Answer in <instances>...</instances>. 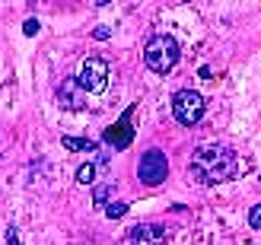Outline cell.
Wrapping results in <instances>:
<instances>
[{
    "label": "cell",
    "mask_w": 261,
    "mask_h": 245,
    "mask_svg": "<svg viewBox=\"0 0 261 245\" xmlns=\"http://www.w3.org/2000/svg\"><path fill=\"white\" fill-rule=\"evenodd\" d=\"M242 169L239 156L223 144H204L191 153V175L198 178L201 185H220L236 178Z\"/></svg>",
    "instance_id": "6da1fadb"
},
{
    "label": "cell",
    "mask_w": 261,
    "mask_h": 245,
    "mask_svg": "<svg viewBox=\"0 0 261 245\" xmlns=\"http://www.w3.org/2000/svg\"><path fill=\"white\" fill-rule=\"evenodd\" d=\"M178 58H181V48L172 35H156L143 48V61H147V67L153 73H169L178 64Z\"/></svg>",
    "instance_id": "7a4b0ae2"
},
{
    "label": "cell",
    "mask_w": 261,
    "mask_h": 245,
    "mask_svg": "<svg viewBox=\"0 0 261 245\" xmlns=\"http://www.w3.org/2000/svg\"><path fill=\"white\" fill-rule=\"evenodd\" d=\"M109 80H112V67L106 58H86L80 64V73H76V83L83 86L86 96H102L109 89Z\"/></svg>",
    "instance_id": "3957f363"
},
{
    "label": "cell",
    "mask_w": 261,
    "mask_h": 245,
    "mask_svg": "<svg viewBox=\"0 0 261 245\" xmlns=\"http://www.w3.org/2000/svg\"><path fill=\"white\" fill-rule=\"evenodd\" d=\"M204 108H207V102H204L201 93H194V89H178L172 96V115H175V121L185 124V127L198 124L204 118Z\"/></svg>",
    "instance_id": "277c9868"
},
{
    "label": "cell",
    "mask_w": 261,
    "mask_h": 245,
    "mask_svg": "<svg viewBox=\"0 0 261 245\" xmlns=\"http://www.w3.org/2000/svg\"><path fill=\"white\" fill-rule=\"evenodd\" d=\"M137 178H140V185H163L166 178H169V159H166V153L163 150H147L140 156L137 162Z\"/></svg>",
    "instance_id": "5b68a950"
},
{
    "label": "cell",
    "mask_w": 261,
    "mask_h": 245,
    "mask_svg": "<svg viewBox=\"0 0 261 245\" xmlns=\"http://www.w3.org/2000/svg\"><path fill=\"white\" fill-rule=\"evenodd\" d=\"M127 245H166V229L156 223H137L127 229Z\"/></svg>",
    "instance_id": "8992f818"
},
{
    "label": "cell",
    "mask_w": 261,
    "mask_h": 245,
    "mask_svg": "<svg viewBox=\"0 0 261 245\" xmlns=\"http://www.w3.org/2000/svg\"><path fill=\"white\" fill-rule=\"evenodd\" d=\"M58 102H61L64 108H83L86 105V93H83V86L76 83V76L61 80V86H58Z\"/></svg>",
    "instance_id": "52a82bcc"
},
{
    "label": "cell",
    "mask_w": 261,
    "mask_h": 245,
    "mask_svg": "<svg viewBox=\"0 0 261 245\" xmlns=\"http://www.w3.org/2000/svg\"><path fill=\"white\" fill-rule=\"evenodd\" d=\"M127 121H130V112H124V115H121V121L106 131V144H112V150H124V147L130 144V137H134V131L127 127Z\"/></svg>",
    "instance_id": "ba28073f"
},
{
    "label": "cell",
    "mask_w": 261,
    "mask_h": 245,
    "mask_svg": "<svg viewBox=\"0 0 261 245\" xmlns=\"http://www.w3.org/2000/svg\"><path fill=\"white\" fill-rule=\"evenodd\" d=\"M67 150H80V153H99V144L96 140H80V137H64L61 140Z\"/></svg>",
    "instance_id": "9c48e42d"
},
{
    "label": "cell",
    "mask_w": 261,
    "mask_h": 245,
    "mask_svg": "<svg viewBox=\"0 0 261 245\" xmlns=\"http://www.w3.org/2000/svg\"><path fill=\"white\" fill-rule=\"evenodd\" d=\"M112 191H115V185L112 182H102V185H96V191H93V204L96 207H102L109 198H112Z\"/></svg>",
    "instance_id": "30bf717a"
},
{
    "label": "cell",
    "mask_w": 261,
    "mask_h": 245,
    "mask_svg": "<svg viewBox=\"0 0 261 245\" xmlns=\"http://www.w3.org/2000/svg\"><path fill=\"white\" fill-rule=\"evenodd\" d=\"M76 182H80V185H93L96 182V166L93 162L80 166V169H76Z\"/></svg>",
    "instance_id": "8fae6325"
},
{
    "label": "cell",
    "mask_w": 261,
    "mask_h": 245,
    "mask_svg": "<svg viewBox=\"0 0 261 245\" xmlns=\"http://www.w3.org/2000/svg\"><path fill=\"white\" fill-rule=\"evenodd\" d=\"M124 213H127V201H115V204H109V207H106L109 220H121Z\"/></svg>",
    "instance_id": "7c38bea8"
},
{
    "label": "cell",
    "mask_w": 261,
    "mask_h": 245,
    "mask_svg": "<svg viewBox=\"0 0 261 245\" xmlns=\"http://www.w3.org/2000/svg\"><path fill=\"white\" fill-rule=\"evenodd\" d=\"M249 223H252V229H261V204H255V207H252Z\"/></svg>",
    "instance_id": "4fadbf2b"
},
{
    "label": "cell",
    "mask_w": 261,
    "mask_h": 245,
    "mask_svg": "<svg viewBox=\"0 0 261 245\" xmlns=\"http://www.w3.org/2000/svg\"><path fill=\"white\" fill-rule=\"evenodd\" d=\"M109 35H112V29H109V25H99V29L93 32V38H99V42H106Z\"/></svg>",
    "instance_id": "5bb4252c"
},
{
    "label": "cell",
    "mask_w": 261,
    "mask_h": 245,
    "mask_svg": "<svg viewBox=\"0 0 261 245\" xmlns=\"http://www.w3.org/2000/svg\"><path fill=\"white\" fill-rule=\"evenodd\" d=\"M22 32H25V35H35V32H38V19H25Z\"/></svg>",
    "instance_id": "9a60e30c"
}]
</instances>
